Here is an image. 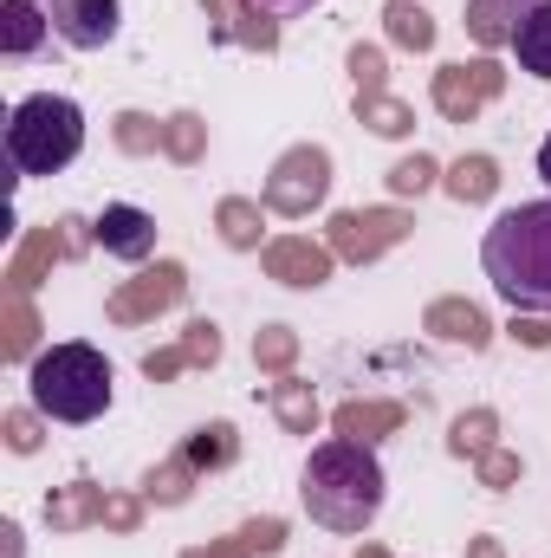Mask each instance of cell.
Listing matches in <instances>:
<instances>
[{
    "instance_id": "1",
    "label": "cell",
    "mask_w": 551,
    "mask_h": 558,
    "mask_svg": "<svg viewBox=\"0 0 551 558\" xmlns=\"http://www.w3.org/2000/svg\"><path fill=\"white\" fill-rule=\"evenodd\" d=\"M383 500H390V481H383L377 448H364V441H318V448L305 454L298 507H305V520H311V526H325V533H344V539H351V533L377 526Z\"/></svg>"
},
{
    "instance_id": "2",
    "label": "cell",
    "mask_w": 551,
    "mask_h": 558,
    "mask_svg": "<svg viewBox=\"0 0 551 558\" xmlns=\"http://www.w3.org/2000/svg\"><path fill=\"white\" fill-rule=\"evenodd\" d=\"M480 267L513 312H551V195L506 208L487 228Z\"/></svg>"
},
{
    "instance_id": "3",
    "label": "cell",
    "mask_w": 551,
    "mask_h": 558,
    "mask_svg": "<svg viewBox=\"0 0 551 558\" xmlns=\"http://www.w3.org/2000/svg\"><path fill=\"white\" fill-rule=\"evenodd\" d=\"M26 397H33V410H39L46 422L85 428V422H98L105 410H111V357H105L98 344L65 338V344H52V351L33 357Z\"/></svg>"
},
{
    "instance_id": "4",
    "label": "cell",
    "mask_w": 551,
    "mask_h": 558,
    "mask_svg": "<svg viewBox=\"0 0 551 558\" xmlns=\"http://www.w3.org/2000/svg\"><path fill=\"white\" fill-rule=\"evenodd\" d=\"M0 149H7L13 175H59L85 149V111L65 92H33V98H20L7 111Z\"/></svg>"
},
{
    "instance_id": "5",
    "label": "cell",
    "mask_w": 551,
    "mask_h": 558,
    "mask_svg": "<svg viewBox=\"0 0 551 558\" xmlns=\"http://www.w3.org/2000/svg\"><path fill=\"white\" fill-rule=\"evenodd\" d=\"M46 13H52V39H65L72 52H98L124 26V0H52Z\"/></svg>"
},
{
    "instance_id": "6",
    "label": "cell",
    "mask_w": 551,
    "mask_h": 558,
    "mask_svg": "<svg viewBox=\"0 0 551 558\" xmlns=\"http://www.w3.org/2000/svg\"><path fill=\"white\" fill-rule=\"evenodd\" d=\"M98 247L111 254V260H149L156 254V221L131 208V202H105V215H98Z\"/></svg>"
},
{
    "instance_id": "7",
    "label": "cell",
    "mask_w": 551,
    "mask_h": 558,
    "mask_svg": "<svg viewBox=\"0 0 551 558\" xmlns=\"http://www.w3.org/2000/svg\"><path fill=\"white\" fill-rule=\"evenodd\" d=\"M506 46H513L519 72H532V78H546V85H551V0H532V7H519V20H513Z\"/></svg>"
},
{
    "instance_id": "8",
    "label": "cell",
    "mask_w": 551,
    "mask_h": 558,
    "mask_svg": "<svg viewBox=\"0 0 551 558\" xmlns=\"http://www.w3.org/2000/svg\"><path fill=\"white\" fill-rule=\"evenodd\" d=\"M52 39V13L39 0H0V52L7 59H33Z\"/></svg>"
},
{
    "instance_id": "9",
    "label": "cell",
    "mask_w": 551,
    "mask_h": 558,
    "mask_svg": "<svg viewBox=\"0 0 551 558\" xmlns=\"http://www.w3.org/2000/svg\"><path fill=\"white\" fill-rule=\"evenodd\" d=\"M260 13H279V20H298V13H311L318 0H254Z\"/></svg>"
},
{
    "instance_id": "10",
    "label": "cell",
    "mask_w": 551,
    "mask_h": 558,
    "mask_svg": "<svg viewBox=\"0 0 551 558\" xmlns=\"http://www.w3.org/2000/svg\"><path fill=\"white\" fill-rule=\"evenodd\" d=\"M539 175H546V189H551V137L539 143Z\"/></svg>"
},
{
    "instance_id": "11",
    "label": "cell",
    "mask_w": 551,
    "mask_h": 558,
    "mask_svg": "<svg viewBox=\"0 0 551 558\" xmlns=\"http://www.w3.org/2000/svg\"><path fill=\"white\" fill-rule=\"evenodd\" d=\"M513 7H532V0H513Z\"/></svg>"
},
{
    "instance_id": "12",
    "label": "cell",
    "mask_w": 551,
    "mask_h": 558,
    "mask_svg": "<svg viewBox=\"0 0 551 558\" xmlns=\"http://www.w3.org/2000/svg\"><path fill=\"white\" fill-rule=\"evenodd\" d=\"M46 7H52V0H46Z\"/></svg>"
}]
</instances>
